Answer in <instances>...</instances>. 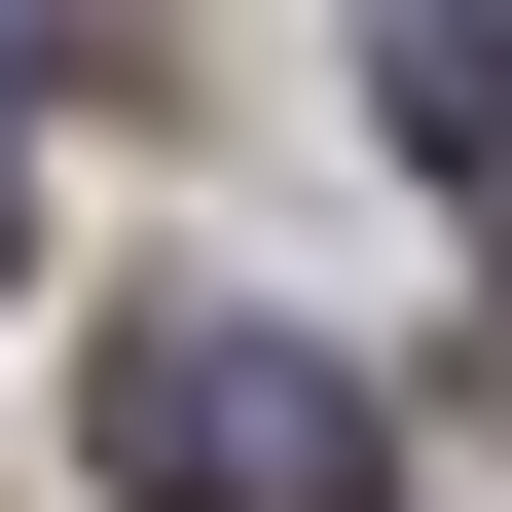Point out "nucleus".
I'll return each instance as SVG.
<instances>
[{"label": "nucleus", "instance_id": "3", "mask_svg": "<svg viewBox=\"0 0 512 512\" xmlns=\"http://www.w3.org/2000/svg\"><path fill=\"white\" fill-rule=\"evenodd\" d=\"M0 74H110V0H0Z\"/></svg>", "mask_w": 512, "mask_h": 512}, {"label": "nucleus", "instance_id": "1", "mask_svg": "<svg viewBox=\"0 0 512 512\" xmlns=\"http://www.w3.org/2000/svg\"><path fill=\"white\" fill-rule=\"evenodd\" d=\"M110 476L147 512H403V403L330 330H256V293H147L110 330Z\"/></svg>", "mask_w": 512, "mask_h": 512}, {"label": "nucleus", "instance_id": "2", "mask_svg": "<svg viewBox=\"0 0 512 512\" xmlns=\"http://www.w3.org/2000/svg\"><path fill=\"white\" fill-rule=\"evenodd\" d=\"M366 110H403L439 183H512V0H366Z\"/></svg>", "mask_w": 512, "mask_h": 512}]
</instances>
